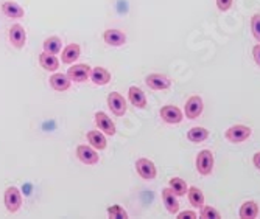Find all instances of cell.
<instances>
[{
    "label": "cell",
    "instance_id": "cell-3",
    "mask_svg": "<svg viewBox=\"0 0 260 219\" xmlns=\"http://www.w3.org/2000/svg\"><path fill=\"white\" fill-rule=\"evenodd\" d=\"M4 202L10 213H16L22 205V193L16 187H8L4 194Z\"/></svg>",
    "mask_w": 260,
    "mask_h": 219
},
{
    "label": "cell",
    "instance_id": "cell-29",
    "mask_svg": "<svg viewBox=\"0 0 260 219\" xmlns=\"http://www.w3.org/2000/svg\"><path fill=\"white\" fill-rule=\"evenodd\" d=\"M251 31L257 42H260V13L254 14L251 19Z\"/></svg>",
    "mask_w": 260,
    "mask_h": 219
},
{
    "label": "cell",
    "instance_id": "cell-27",
    "mask_svg": "<svg viewBox=\"0 0 260 219\" xmlns=\"http://www.w3.org/2000/svg\"><path fill=\"white\" fill-rule=\"evenodd\" d=\"M108 216L112 219H128V213L120 207V205H111L108 208Z\"/></svg>",
    "mask_w": 260,
    "mask_h": 219
},
{
    "label": "cell",
    "instance_id": "cell-19",
    "mask_svg": "<svg viewBox=\"0 0 260 219\" xmlns=\"http://www.w3.org/2000/svg\"><path fill=\"white\" fill-rule=\"evenodd\" d=\"M49 81H50L52 89L56 90V92L67 90L70 87V83H72V81H70V78H69V75H64V73H53Z\"/></svg>",
    "mask_w": 260,
    "mask_h": 219
},
{
    "label": "cell",
    "instance_id": "cell-14",
    "mask_svg": "<svg viewBox=\"0 0 260 219\" xmlns=\"http://www.w3.org/2000/svg\"><path fill=\"white\" fill-rule=\"evenodd\" d=\"M128 100L137 109H144L147 106V96H145L144 90L137 86H131L128 89Z\"/></svg>",
    "mask_w": 260,
    "mask_h": 219
},
{
    "label": "cell",
    "instance_id": "cell-4",
    "mask_svg": "<svg viewBox=\"0 0 260 219\" xmlns=\"http://www.w3.org/2000/svg\"><path fill=\"white\" fill-rule=\"evenodd\" d=\"M108 106H109L111 112L117 117H123L126 114V109H128L125 98L119 92H111L108 95Z\"/></svg>",
    "mask_w": 260,
    "mask_h": 219
},
{
    "label": "cell",
    "instance_id": "cell-12",
    "mask_svg": "<svg viewBox=\"0 0 260 219\" xmlns=\"http://www.w3.org/2000/svg\"><path fill=\"white\" fill-rule=\"evenodd\" d=\"M10 42L14 48H22L27 42V31L20 23H14L10 28Z\"/></svg>",
    "mask_w": 260,
    "mask_h": 219
},
{
    "label": "cell",
    "instance_id": "cell-32",
    "mask_svg": "<svg viewBox=\"0 0 260 219\" xmlns=\"http://www.w3.org/2000/svg\"><path fill=\"white\" fill-rule=\"evenodd\" d=\"M252 56H254L255 64L260 65V42L257 45H254V48H252Z\"/></svg>",
    "mask_w": 260,
    "mask_h": 219
},
{
    "label": "cell",
    "instance_id": "cell-17",
    "mask_svg": "<svg viewBox=\"0 0 260 219\" xmlns=\"http://www.w3.org/2000/svg\"><path fill=\"white\" fill-rule=\"evenodd\" d=\"M90 81L95 86H106L111 81V73L105 67H93L90 70Z\"/></svg>",
    "mask_w": 260,
    "mask_h": 219
},
{
    "label": "cell",
    "instance_id": "cell-30",
    "mask_svg": "<svg viewBox=\"0 0 260 219\" xmlns=\"http://www.w3.org/2000/svg\"><path fill=\"white\" fill-rule=\"evenodd\" d=\"M232 2L234 0H217V7L220 11H228L232 7Z\"/></svg>",
    "mask_w": 260,
    "mask_h": 219
},
{
    "label": "cell",
    "instance_id": "cell-28",
    "mask_svg": "<svg viewBox=\"0 0 260 219\" xmlns=\"http://www.w3.org/2000/svg\"><path fill=\"white\" fill-rule=\"evenodd\" d=\"M200 216H201L203 219H220V217H221L220 211L215 210L214 207H210V205H204V207L201 208Z\"/></svg>",
    "mask_w": 260,
    "mask_h": 219
},
{
    "label": "cell",
    "instance_id": "cell-23",
    "mask_svg": "<svg viewBox=\"0 0 260 219\" xmlns=\"http://www.w3.org/2000/svg\"><path fill=\"white\" fill-rule=\"evenodd\" d=\"M188 202H190L195 208H203L204 207V194L198 187H190L187 191Z\"/></svg>",
    "mask_w": 260,
    "mask_h": 219
},
{
    "label": "cell",
    "instance_id": "cell-18",
    "mask_svg": "<svg viewBox=\"0 0 260 219\" xmlns=\"http://www.w3.org/2000/svg\"><path fill=\"white\" fill-rule=\"evenodd\" d=\"M0 8H2V13L7 17H11V19H20V17H23V14H25L23 8L19 4L13 2V0H7V2L2 4Z\"/></svg>",
    "mask_w": 260,
    "mask_h": 219
},
{
    "label": "cell",
    "instance_id": "cell-21",
    "mask_svg": "<svg viewBox=\"0 0 260 219\" xmlns=\"http://www.w3.org/2000/svg\"><path fill=\"white\" fill-rule=\"evenodd\" d=\"M87 140H89L90 146H93V148L99 150V151L105 150L106 144H108L105 132H102V131H89L87 132Z\"/></svg>",
    "mask_w": 260,
    "mask_h": 219
},
{
    "label": "cell",
    "instance_id": "cell-16",
    "mask_svg": "<svg viewBox=\"0 0 260 219\" xmlns=\"http://www.w3.org/2000/svg\"><path fill=\"white\" fill-rule=\"evenodd\" d=\"M80 53H81V47L78 44H69L64 50L61 52V61L62 64H74L78 58H80Z\"/></svg>",
    "mask_w": 260,
    "mask_h": 219
},
{
    "label": "cell",
    "instance_id": "cell-22",
    "mask_svg": "<svg viewBox=\"0 0 260 219\" xmlns=\"http://www.w3.org/2000/svg\"><path fill=\"white\" fill-rule=\"evenodd\" d=\"M257 214H258V205H257V202L246 201V202L242 204L240 211H239V216L242 219H254V217H257Z\"/></svg>",
    "mask_w": 260,
    "mask_h": 219
},
{
    "label": "cell",
    "instance_id": "cell-1",
    "mask_svg": "<svg viewBox=\"0 0 260 219\" xmlns=\"http://www.w3.org/2000/svg\"><path fill=\"white\" fill-rule=\"evenodd\" d=\"M197 169L201 176H209L214 171V154L210 150H203L197 156Z\"/></svg>",
    "mask_w": 260,
    "mask_h": 219
},
{
    "label": "cell",
    "instance_id": "cell-6",
    "mask_svg": "<svg viewBox=\"0 0 260 219\" xmlns=\"http://www.w3.org/2000/svg\"><path fill=\"white\" fill-rule=\"evenodd\" d=\"M203 109H204V104H203L201 96L193 95V96H190V98L187 100L184 112H185V117L188 120H195V118H198L203 114Z\"/></svg>",
    "mask_w": 260,
    "mask_h": 219
},
{
    "label": "cell",
    "instance_id": "cell-26",
    "mask_svg": "<svg viewBox=\"0 0 260 219\" xmlns=\"http://www.w3.org/2000/svg\"><path fill=\"white\" fill-rule=\"evenodd\" d=\"M170 188L173 190V193L176 194V196H185L187 191H188L185 180L181 177H172L170 179Z\"/></svg>",
    "mask_w": 260,
    "mask_h": 219
},
{
    "label": "cell",
    "instance_id": "cell-25",
    "mask_svg": "<svg viewBox=\"0 0 260 219\" xmlns=\"http://www.w3.org/2000/svg\"><path fill=\"white\" fill-rule=\"evenodd\" d=\"M207 137H209V131L203 126H195L187 132V138L192 143H201V141L207 140Z\"/></svg>",
    "mask_w": 260,
    "mask_h": 219
},
{
    "label": "cell",
    "instance_id": "cell-10",
    "mask_svg": "<svg viewBox=\"0 0 260 219\" xmlns=\"http://www.w3.org/2000/svg\"><path fill=\"white\" fill-rule=\"evenodd\" d=\"M145 83L153 90H165L172 86V80L165 75H160V73H151V75L145 78Z\"/></svg>",
    "mask_w": 260,
    "mask_h": 219
},
{
    "label": "cell",
    "instance_id": "cell-8",
    "mask_svg": "<svg viewBox=\"0 0 260 219\" xmlns=\"http://www.w3.org/2000/svg\"><path fill=\"white\" fill-rule=\"evenodd\" d=\"M77 157L84 165H95L100 160V156L95 151V148H93V146H86V144H80L77 148Z\"/></svg>",
    "mask_w": 260,
    "mask_h": 219
},
{
    "label": "cell",
    "instance_id": "cell-2",
    "mask_svg": "<svg viewBox=\"0 0 260 219\" xmlns=\"http://www.w3.org/2000/svg\"><path fill=\"white\" fill-rule=\"evenodd\" d=\"M251 134H252V131H251L249 126H245V125H234V126H231V128L226 131L224 137H226V140H229L231 143H243L245 140H248V138L251 137Z\"/></svg>",
    "mask_w": 260,
    "mask_h": 219
},
{
    "label": "cell",
    "instance_id": "cell-24",
    "mask_svg": "<svg viewBox=\"0 0 260 219\" xmlns=\"http://www.w3.org/2000/svg\"><path fill=\"white\" fill-rule=\"evenodd\" d=\"M44 47V52L47 53H52V55H58L61 52V47H62V41L58 36H50L47 38L42 44Z\"/></svg>",
    "mask_w": 260,
    "mask_h": 219
},
{
    "label": "cell",
    "instance_id": "cell-9",
    "mask_svg": "<svg viewBox=\"0 0 260 219\" xmlns=\"http://www.w3.org/2000/svg\"><path fill=\"white\" fill-rule=\"evenodd\" d=\"M160 117L162 120L165 121V123H169V125H178L182 121L184 118V114L179 107L176 106H172V104H167V106H164L160 107Z\"/></svg>",
    "mask_w": 260,
    "mask_h": 219
},
{
    "label": "cell",
    "instance_id": "cell-15",
    "mask_svg": "<svg viewBox=\"0 0 260 219\" xmlns=\"http://www.w3.org/2000/svg\"><path fill=\"white\" fill-rule=\"evenodd\" d=\"M103 41L111 45V47H122L126 42V36L123 31L115 30V28H109L103 33Z\"/></svg>",
    "mask_w": 260,
    "mask_h": 219
},
{
    "label": "cell",
    "instance_id": "cell-33",
    "mask_svg": "<svg viewBox=\"0 0 260 219\" xmlns=\"http://www.w3.org/2000/svg\"><path fill=\"white\" fill-rule=\"evenodd\" d=\"M252 163L257 169H260V153H255L254 157H252Z\"/></svg>",
    "mask_w": 260,
    "mask_h": 219
},
{
    "label": "cell",
    "instance_id": "cell-13",
    "mask_svg": "<svg viewBox=\"0 0 260 219\" xmlns=\"http://www.w3.org/2000/svg\"><path fill=\"white\" fill-rule=\"evenodd\" d=\"M162 202L167 208V211L170 214H176L179 211V202H178V196L173 193V190L169 187V188H164L162 190Z\"/></svg>",
    "mask_w": 260,
    "mask_h": 219
},
{
    "label": "cell",
    "instance_id": "cell-5",
    "mask_svg": "<svg viewBox=\"0 0 260 219\" xmlns=\"http://www.w3.org/2000/svg\"><path fill=\"white\" fill-rule=\"evenodd\" d=\"M136 171L144 180H153L156 177V165L148 159H139L136 162Z\"/></svg>",
    "mask_w": 260,
    "mask_h": 219
},
{
    "label": "cell",
    "instance_id": "cell-11",
    "mask_svg": "<svg viewBox=\"0 0 260 219\" xmlns=\"http://www.w3.org/2000/svg\"><path fill=\"white\" fill-rule=\"evenodd\" d=\"M93 118H95V125L97 128L105 132L106 135H115V125H114V121L105 114V112H95V115H93Z\"/></svg>",
    "mask_w": 260,
    "mask_h": 219
},
{
    "label": "cell",
    "instance_id": "cell-7",
    "mask_svg": "<svg viewBox=\"0 0 260 219\" xmlns=\"http://www.w3.org/2000/svg\"><path fill=\"white\" fill-rule=\"evenodd\" d=\"M90 67L87 64H75L69 68L67 75L70 78V81L74 83H84L90 78Z\"/></svg>",
    "mask_w": 260,
    "mask_h": 219
},
{
    "label": "cell",
    "instance_id": "cell-20",
    "mask_svg": "<svg viewBox=\"0 0 260 219\" xmlns=\"http://www.w3.org/2000/svg\"><path fill=\"white\" fill-rule=\"evenodd\" d=\"M39 65L47 71H56L59 68V61L55 55L42 52L39 55Z\"/></svg>",
    "mask_w": 260,
    "mask_h": 219
},
{
    "label": "cell",
    "instance_id": "cell-31",
    "mask_svg": "<svg viewBox=\"0 0 260 219\" xmlns=\"http://www.w3.org/2000/svg\"><path fill=\"white\" fill-rule=\"evenodd\" d=\"M195 217H198V214L195 211H190V210L178 213V219H195Z\"/></svg>",
    "mask_w": 260,
    "mask_h": 219
}]
</instances>
